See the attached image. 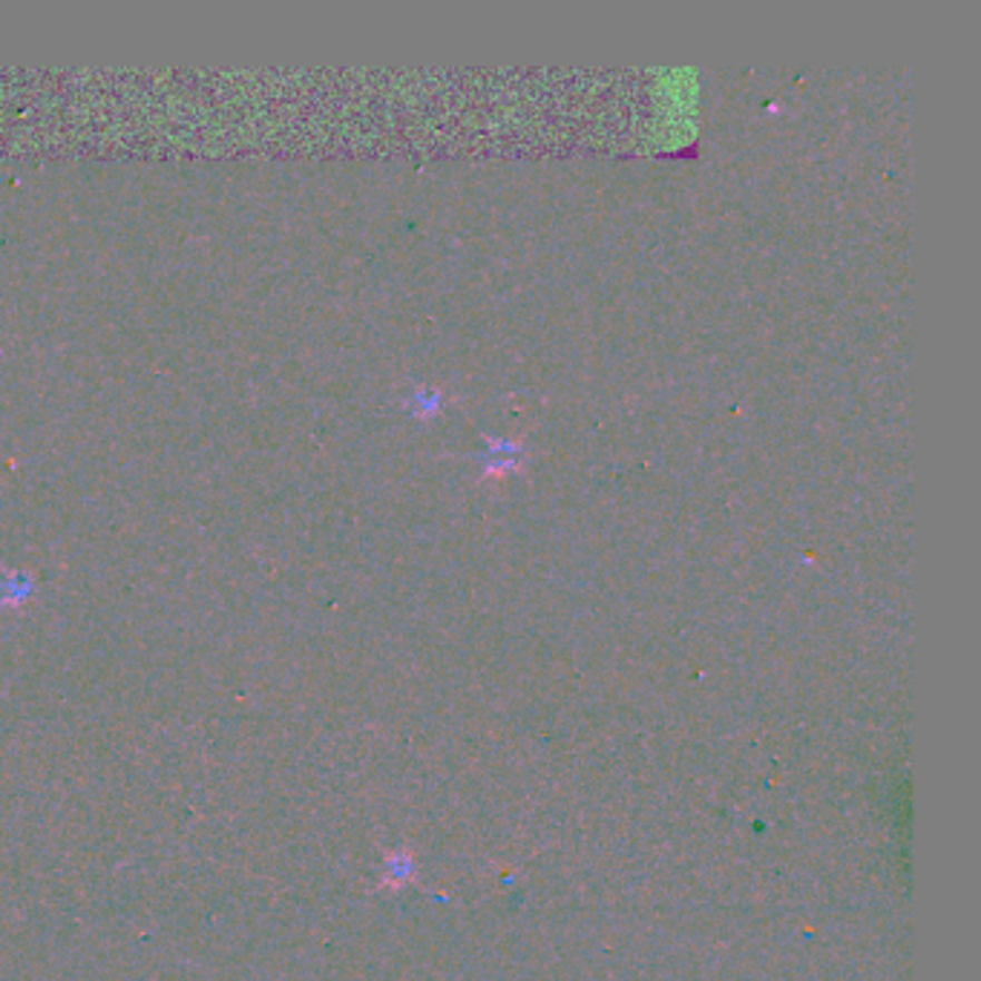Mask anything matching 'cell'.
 <instances>
[{
	"label": "cell",
	"mask_w": 981,
	"mask_h": 981,
	"mask_svg": "<svg viewBox=\"0 0 981 981\" xmlns=\"http://www.w3.org/2000/svg\"><path fill=\"white\" fill-rule=\"evenodd\" d=\"M481 458H484L487 470L498 472V475H504V472H510L519 467L521 447L516 441H510V438H492V441L487 443V450Z\"/></svg>",
	"instance_id": "1"
},
{
	"label": "cell",
	"mask_w": 981,
	"mask_h": 981,
	"mask_svg": "<svg viewBox=\"0 0 981 981\" xmlns=\"http://www.w3.org/2000/svg\"><path fill=\"white\" fill-rule=\"evenodd\" d=\"M441 403L443 398L438 389H418V392H412V398H409V409H412L418 418H435L438 412H441Z\"/></svg>",
	"instance_id": "2"
}]
</instances>
